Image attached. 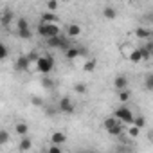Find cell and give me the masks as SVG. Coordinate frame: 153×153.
Returning a JSON list of instances; mask_svg holds the SVG:
<instances>
[{
    "label": "cell",
    "mask_w": 153,
    "mask_h": 153,
    "mask_svg": "<svg viewBox=\"0 0 153 153\" xmlns=\"http://www.w3.org/2000/svg\"><path fill=\"white\" fill-rule=\"evenodd\" d=\"M15 20V15H13V11H9V9H6L4 13H2V18H0V24H2V27H9V24Z\"/></svg>",
    "instance_id": "cell-9"
},
{
    "label": "cell",
    "mask_w": 153,
    "mask_h": 153,
    "mask_svg": "<svg viewBox=\"0 0 153 153\" xmlns=\"http://www.w3.org/2000/svg\"><path fill=\"white\" fill-rule=\"evenodd\" d=\"M149 139H151V142H153V131H151V133H149Z\"/></svg>",
    "instance_id": "cell-36"
},
{
    "label": "cell",
    "mask_w": 153,
    "mask_h": 153,
    "mask_svg": "<svg viewBox=\"0 0 153 153\" xmlns=\"http://www.w3.org/2000/svg\"><path fill=\"white\" fill-rule=\"evenodd\" d=\"M47 9L49 11H56L58 9V0H49V2H47Z\"/></svg>",
    "instance_id": "cell-31"
},
{
    "label": "cell",
    "mask_w": 153,
    "mask_h": 153,
    "mask_svg": "<svg viewBox=\"0 0 153 153\" xmlns=\"http://www.w3.org/2000/svg\"><path fill=\"white\" fill-rule=\"evenodd\" d=\"M67 34H68V38H76V36H79V34H81V27H79L78 24H70V25H68V29H67Z\"/></svg>",
    "instance_id": "cell-14"
},
{
    "label": "cell",
    "mask_w": 153,
    "mask_h": 153,
    "mask_svg": "<svg viewBox=\"0 0 153 153\" xmlns=\"http://www.w3.org/2000/svg\"><path fill=\"white\" fill-rule=\"evenodd\" d=\"M36 33L42 36V38H52V36H58V34H61V31H59V25L58 24H47V22H40L38 24V29H36Z\"/></svg>",
    "instance_id": "cell-1"
},
{
    "label": "cell",
    "mask_w": 153,
    "mask_h": 153,
    "mask_svg": "<svg viewBox=\"0 0 153 153\" xmlns=\"http://www.w3.org/2000/svg\"><path fill=\"white\" fill-rule=\"evenodd\" d=\"M74 92L76 94H87L88 92V88H87V85H83V83H78V85H74Z\"/></svg>",
    "instance_id": "cell-22"
},
{
    "label": "cell",
    "mask_w": 153,
    "mask_h": 153,
    "mask_svg": "<svg viewBox=\"0 0 153 153\" xmlns=\"http://www.w3.org/2000/svg\"><path fill=\"white\" fill-rule=\"evenodd\" d=\"M103 16H105L106 20H115V16H117V11H115V7H112V6H106V7L103 9Z\"/></svg>",
    "instance_id": "cell-15"
},
{
    "label": "cell",
    "mask_w": 153,
    "mask_h": 153,
    "mask_svg": "<svg viewBox=\"0 0 153 153\" xmlns=\"http://www.w3.org/2000/svg\"><path fill=\"white\" fill-rule=\"evenodd\" d=\"M114 87H115V90L126 88L128 87V78H126V76H117V78L114 79Z\"/></svg>",
    "instance_id": "cell-11"
},
{
    "label": "cell",
    "mask_w": 153,
    "mask_h": 153,
    "mask_svg": "<svg viewBox=\"0 0 153 153\" xmlns=\"http://www.w3.org/2000/svg\"><path fill=\"white\" fill-rule=\"evenodd\" d=\"M151 22H153V20H151Z\"/></svg>",
    "instance_id": "cell-37"
},
{
    "label": "cell",
    "mask_w": 153,
    "mask_h": 153,
    "mask_svg": "<svg viewBox=\"0 0 153 153\" xmlns=\"http://www.w3.org/2000/svg\"><path fill=\"white\" fill-rule=\"evenodd\" d=\"M96 68V59H88V61H85V65H83V70L85 72H92Z\"/></svg>",
    "instance_id": "cell-24"
},
{
    "label": "cell",
    "mask_w": 153,
    "mask_h": 153,
    "mask_svg": "<svg viewBox=\"0 0 153 153\" xmlns=\"http://www.w3.org/2000/svg\"><path fill=\"white\" fill-rule=\"evenodd\" d=\"M42 22H47V24H59V18L54 15V11H47L42 15Z\"/></svg>",
    "instance_id": "cell-12"
},
{
    "label": "cell",
    "mask_w": 153,
    "mask_h": 153,
    "mask_svg": "<svg viewBox=\"0 0 153 153\" xmlns=\"http://www.w3.org/2000/svg\"><path fill=\"white\" fill-rule=\"evenodd\" d=\"M31 148H33V140L29 139V135H24V137H20L18 149H20V151H29Z\"/></svg>",
    "instance_id": "cell-10"
},
{
    "label": "cell",
    "mask_w": 153,
    "mask_h": 153,
    "mask_svg": "<svg viewBox=\"0 0 153 153\" xmlns=\"http://www.w3.org/2000/svg\"><path fill=\"white\" fill-rule=\"evenodd\" d=\"M56 112H59V110H54V108H51V106H47V108H45V114H47V115H54Z\"/></svg>",
    "instance_id": "cell-35"
},
{
    "label": "cell",
    "mask_w": 153,
    "mask_h": 153,
    "mask_svg": "<svg viewBox=\"0 0 153 153\" xmlns=\"http://www.w3.org/2000/svg\"><path fill=\"white\" fill-rule=\"evenodd\" d=\"M6 142H9V133L6 130H2L0 131V144H6Z\"/></svg>",
    "instance_id": "cell-27"
},
{
    "label": "cell",
    "mask_w": 153,
    "mask_h": 153,
    "mask_svg": "<svg viewBox=\"0 0 153 153\" xmlns=\"http://www.w3.org/2000/svg\"><path fill=\"white\" fill-rule=\"evenodd\" d=\"M31 103H33L34 106H43V99L38 97V96H33V97H31Z\"/></svg>",
    "instance_id": "cell-29"
},
{
    "label": "cell",
    "mask_w": 153,
    "mask_h": 153,
    "mask_svg": "<svg viewBox=\"0 0 153 153\" xmlns=\"http://www.w3.org/2000/svg\"><path fill=\"white\" fill-rule=\"evenodd\" d=\"M27 56H29V59H31V63H33V61H34V63H36V61H38V58H40V56H38V54H36V51H33V52H29V54H27Z\"/></svg>",
    "instance_id": "cell-34"
},
{
    "label": "cell",
    "mask_w": 153,
    "mask_h": 153,
    "mask_svg": "<svg viewBox=\"0 0 153 153\" xmlns=\"http://www.w3.org/2000/svg\"><path fill=\"white\" fill-rule=\"evenodd\" d=\"M130 61H131V63L142 61V51H140V49H133V51L130 52Z\"/></svg>",
    "instance_id": "cell-18"
},
{
    "label": "cell",
    "mask_w": 153,
    "mask_h": 153,
    "mask_svg": "<svg viewBox=\"0 0 153 153\" xmlns=\"http://www.w3.org/2000/svg\"><path fill=\"white\" fill-rule=\"evenodd\" d=\"M15 131H16L20 137H24V135H29V124H25V123H18V124L15 126Z\"/></svg>",
    "instance_id": "cell-16"
},
{
    "label": "cell",
    "mask_w": 153,
    "mask_h": 153,
    "mask_svg": "<svg viewBox=\"0 0 153 153\" xmlns=\"http://www.w3.org/2000/svg\"><path fill=\"white\" fill-rule=\"evenodd\" d=\"M16 27H18V29H29V22H27L25 18H18V20H16Z\"/></svg>",
    "instance_id": "cell-25"
},
{
    "label": "cell",
    "mask_w": 153,
    "mask_h": 153,
    "mask_svg": "<svg viewBox=\"0 0 153 153\" xmlns=\"http://www.w3.org/2000/svg\"><path fill=\"white\" fill-rule=\"evenodd\" d=\"M47 45H49V47H52V49H61V51H67V49H70L68 38H65L63 34H58V36L47 38Z\"/></svg>",
    "instance_id": "cell-4"
},
{
    "label": "cell",
    "mask_w": 153,
    "mask_h": 153,
    "mask_svg": "<svg viewBox=\"0 0 153 153\" xmlns=\"http://www.w3.org/2000/svg\"><path fill=\"white\" fill-rule=\"evenodd\" d=\"M58 110L61 112V114H65V115H72L74 114V110H76V105H74V101L70 99V97H61L59 99V103H58Z\"/></svg>",
    "instance_id": "cell-6"
},
{
    "label": "cell",
    "mask_w": 153,
    "mask_h": 153,
    "mask_svg": "<svg viewBox=\"0 0 153 153\" xmlns=\"http://www.w3.org/2000/svg\"><path fill=\"white\" fill-rule=\"evenodd\" d=\"M103 126H105V130H106L110 135H114V137H119V135H121V130H123V128H121V121H119L115 115L105 119Z\"/></svg>",
    "instance_id": "cell-2"
},
{
    "label": "cell",
    "mask_w": 153,
    "mask_h": 153,
    "mask_svg": "<svg viewBox=\"0 0 153 153\" xmlns=\"http://www.w3.org/2000/svg\"><path fill=\"white\" fill-rule=\"evenodd\" d=\"M140 51H142V59H149V58H151V52H149L146 47H140Z\"/></svg>",
    "instance_id": "cell-33"
},
{
    "label": "cell",
    "mask_w": 153,
    "mask_h": 153,
    "mask_svg": "<svg viewBox=\"0 0 153 153\" xmlns=\"http://www.w3.org/2000/svg\"><path fill=\"white\" fill-rule=\"evenodd\" d=\"M139 130H140L139 126H135V124H130V137H133V139H135V137H139Z\"/></svg>",
    "instance_id": "cell-28"
},
{
    "label": "cell",
    "mask_w": 153,
    "mask_h": 153,
    "mask_svg": "<svg viewBox=\"0 0 153 153\" xmlns=\"http://www.w3.org/2000/svg\"><path fill=\"white\" fill-rule=\"evenodd\" d=\"M78 56H81V51L76 49V47H70V49L65 51V58H67V59H76Z\"/></svg>",
    "instance_id": "cell-17"
},
{
    "label": "cell",
    "mask_w": 153,
    "mask_h": 153,
    "mask_svg": "<svg viewBox=\"0 0 153 153\" xmlns=\"http://www.w3.org/2000/svg\"><path fill=\"white\" fill-rule=\"evenodd\" d=\"M54 68V59L51 56H40L36 61V70L40 74H49Z\"/></svg>",
    "instance_id": "cell-5"
},
{
    "label": "cell",
    "mask_w": 153,
    "mask_h": 153,
    "mask_svg": "<svg viewBox=\"0 0 153 153\" xmlns=\"http://www.w3.org/2000/svg\"><path fill=\"white\" fill-rule=\"evenodd\" d=\"M29 65H31L29 56H18V59H16V63H15V70H18V72H25V70L29 68Z\"/></svg>",
    "instance_id": "cell-7"
},
{
    "label": "cell",
    "mask_w": 153,
    "mask_h": 153,
    "mask_svg": "<svg viewBox=\"0 0 153 153\" xmlns=\"http://www.w3.org/2000/svg\"><path fill=\"white\" fill-rule=\"evenodd\" d=\"M51 142H54V144H65L67 142V135L63 131H54L51 135Z\"/></svg>",
    "instance_id": "cell-13"
},
{
    "label": "cell",
    "mask_w": 153,
    "mask_h": 153,
    "mask_svg": "<svg viewBox=\"0 0 153 153\" xmlns=\"http://www.w3.org/2000/svg\"><path fill=\"white\" fill-rule=\"evenodd\" d=\"M42 87L47 88V90H52L54 88V81L51 78H47V74H43V78H42Z\"/></svg>",
    "instance_id": "cell-20"
},
{
    "label": "cell",
    "mask_w": 153,
    "mask_h": 153,
    "mask_svg": "<svg viewBox=\"0 0 153 153\" xmlns=\"http://www.w3.org/2000/svg\"><path fill=\"white\" fill-rule=\"evenodd\" d=\"M130 99H131V92H130L128 88L119 90V101H121V103H128Z\"/></svg>",
    "instance_id": "cell-19"
},
{
    "label": "cell",
    "mask_w": 153,
    "mask_h": 153,
    "mask_svg": "<svg viewBox=\"0 0 153 153\" xmlns=\"http://www.w3.org/2000/svg\"><path fill=\"white\" fill-rule=\"evenodd\" d=\"M18 38H22V40H29V38H33V31H31V27H29V29H18Z\"/></svg>",
    "instance_id": "cell-21"
},
{
    "label": "cell",
    "mask_w": 153,
    "mask_h": 153,
    "mask_svg": "<svg viewBox=\"0 0 153 153\" xmlns=\"http://www.w3.org/2000/svg\"><path fill=\"white\" fill-rule=\"evenodd\" d=\"M7 54H9V49H7V45H0V59H6L7 58Z\"/></svg>",
    "instance_id": "cell-26"
},
{
    "label": "cell",
    "mask_w": 153,
    "mask_h": 153,
    "mask_svg": "<svg viewBox=\"0 0 153 153\" xmlns=\"http://www.w3.org/2000/svg\"><path fill=\"white\" fill-rule=\"evenodd\" d=\"M144 87H146V90H153V72L146 76V79H144Z\"/></svg>",
    "instance_id": "cell-23"
},
{
    "label": "cell",
    "mask_w": 153,
    "mask_h": 153,
    "mask_svg": "<svg viewBox=\"0 0 153 153\" xmlns=\"http://www.w3.org/2000/svg\"><path fill=\"white\" fill-rule=\"evenodd\" d=\"M49 151H51V153H61V144H54V142H52V146L49 148Z\"/></svg>",
    "instance_id": "cell-32"
},
{
    "label": "cell",
    "mask_w": 153,
    "mask_h": 153,
    "mask_svg": "<svg viewBox=\"0 0 153 153\" xmlns=\"http://www.w3.org/2000/svg\"><path fill=\"white\" fill-rule=\"evenodd\" d=\"M133 124H135V126H139V128H142V126L146 124V119H144L142 115H139V117H135V121H133Z\"/></svg>",
    "instance_id": "cell-30"
},
{
    "label": "cell",
    "mask_w": 153,
    "mask_h": 153,
    "mask_svg": "<svg viewBox=\"0 0 153 153\" xmlns=\"http://www.w3.org/2000/svg\"><path fill=\"white\" fill-rule=\"evenodd\" d=\"M135 36L137 38H140V40H153V33L149 31V29H146V27H137L135 29Z\"/></svg>",
    "instance_id": "cell-8"
},
{
    "label": "cell",
    "mask_w": 153,
    "mask_h": 153,
    "mask_svg": "<svg viewBox=\"0 0 153 153\" xmlns=\"http://www.w3.org/2000/svg\"><path fill=\"white\" fill-rule=\"evenodd\" d=\"M114 115H115L121 123H124V124H133V121H135L131 110H130L128 106H124V105L119 106V108H115V110H114Z\"/></svg>",
    "instance_id": "cell-3"
}]
</instances>
